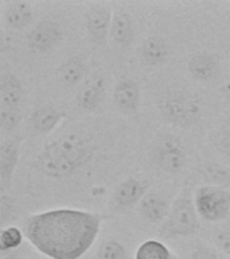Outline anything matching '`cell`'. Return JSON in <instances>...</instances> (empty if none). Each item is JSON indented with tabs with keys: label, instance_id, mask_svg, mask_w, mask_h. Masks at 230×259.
I'll return each mask as SVG.
<instances>
[{
	"label": "cell",
	"instance_id": "cell-10",
	"mask_svg": "<svg viewBox=\"0 0 230 259\" xmlns=\"http://www.w3.org/2000/svg\"><path fill=\"white\" fill-rule=\"evenodd\" d=\"M148 188L147 182L140 181L137 178H128L119 184V186L114 189L113 201L121 209L133 206L143 200V197L148 192Z\"/></svg>",
	"mask_w": 230,
	"mask_h": 259
},
{
	"label": "cell",
	"instance_id": "cell-26",
	"mask_svg": "<svg viewBox=\"0 0 230 259\" xmlns=\"http://www.w3.org/2000/svg\"><path fill=\"white\" fill-rule=\"evenodd\" d=\"M215 244L222 252L230 256V230L218 231L215 234Z\"/></svg>",
	"mask_w": 230,
	"mask_h": 259
},
{
	"label": "cell",
	"instance_id": "cell-9",
	"mask_svg": "<svg viewBox=\"0 0 230 259\" xmlns=\"http://www.w3.org/2000/svg\"><path fill=\"white\" fill-rule=\"evenodd\" d=\"M22 142V138L14 137L3 141L0 146V181L3 189H6L12 181V176L20 157Z\"/></svg>",
	"mask_w": 230,
	"mask_h": 259
},
{
	"label": "cell",
	"instance_id": "cell-14",
	"mask_svg": "<svg viewBox=\"0 0 230 259\" xmlns=\"http://www.w3.org/2000/svg\"><path fill=\"white\" fill-rule=\"evenodd\" d=\"M171 210L168 200L157 192H149L140 201V212L149 223H161L167 220Z\"/></svg>",
	"mask_w": 230,
	"mask_h": 259
},
{
	"label": "cell",
	"instance_id": "cell-21",
	"mask_svg": "<svg viewBox=\"0 0 230 259\" xmlns=\"http://www.w3.org/2000/svg\"><path fill=\"white\" fill-rule=\"evenodd\" d=\"M171 252L161 242L157 240H147L141 243L136 250L135 259H169Z\"/></svg>",
	"mask_w": 230,
	"mask_h": 259
},
{
	"label": "cell",
	"instance_id": "cell-1",
	"mask_svg": "<svg viewBox=\"0 0 230 259\" xmlns=\"http://www.w3.org/2000/svg\"><path fill=\"white\" fill-rule=\"evenodd\" d=\"M100 214L81 209H51L30 214L24 236L50 259H80L98 236Z\"/></svg>",
	"mask_w": 230,
	"mask_h": 259
},
{
	"label": "cell",
	"instance_id": "cell-15",
	"mask_svg": "<svg viewBox=\"0 0 230 259\" xmlns=\"http://www.w3.org/2000/svg\"><path fill=\"white\" fill-rule=\"evenodd\" d=\"M104 78L98 77V78L89 80L78 92L77 104L84 111H93L101 104V101L104 99Z\"/></svg>",
	"mask_w": 230,
	"mask_h": 259
},
{
	"label": "cell",
	"instance_id": "cell-28",
	"mask_svg": "<svg viewBox=\"0 0 230 259\" xmlns=\"http://www.w3.org/2000/svg\"><path fill=\"white\" fill-rule=\"evenodd\" d=\"M190 259H221L219 258V255L217 252H214L213 250H210V248H198L191 254Z\"/></svg>",
	"mask_w": 230,
	"mask_h": 259
},
{
	"label": "cell",
	"instance_id": "cell-24",
	"mask_svg": "<svg viewBox=\"0 0 230 259\" xmlns=\"http://www.w3.org/2000/svg\"><path fill=\"white\" fill-rule=\"evenodd\" d=\"M20 111L16 108H0V125L6 131H11L19 124Z\"/></svg>",
	"mask_w": 230,
	"mask_h": 259
},
{
	"label": "cell",
	"instance_id": "cell-11",
	"mask_svg": "<svg viewBox=\"0 0 230 259\" xmlns=\"http://www.w3.org/2000/svg\"><path fill=\"white\" fill-rule=\"evenodd\" d=\"M189 72L199 81H211L219 74V60L213 53H195L189 60Z\"/></svg>",
	"mask_w": 230,
	"mask_h": 259
},
{
	"label": "cell",
	"instance_id": "cell-27",
	"mask_svg": "<svg viewBox=\"0 0 230 259\" xmlns=\"http://www.w3.org/2000/svg\"><path fill=\"white\" fill-rule=\"evenodd\" d=\"M205 171L206 176H209L213 181H230V173L229 171H225L221 167L209 165L205 167Z\"/></svg>",
	"mask_w": 230,
	"mask_h": 259
},
{
	"label": "cell",
	"instance_id": "cell-8",
	"mask_svg": "<svg viewBox=\"0 0 230 259\" xmlns=\"http://www.w3.org/2000/svg\"><path fill=\"white\" fill-rule=\"evenodd\" d=\"M62 39L58 24L51 20H42L27 35V45L32 52L44 53L55 48Z\"/></svg>",
	"mask_w": 230,
	"mask_h": 259
},
{
	"label": "cell",
	"instance_id": "cell-22",
	"mask_svg": "<svg viewBox=\"0 0 230 259\" xmlns=\"http://www.w3.org/2000/svg\"><path fill=\"white\" fill-rule=\"evenodd\" d=\"M23 242V234L18 227H6L0 232V251L16 250Z\"/></svg>",
	"mask_w": 230,
	"mask_h": 259
},
{
	"label": "cell",
	"instance_id": "cell-18",
	"mask_svg": "<svg viewBox=\"0 0 230 259\" xmlns=\"http://www.w3.org/2000/svg\"><path fill=\"white\" fill-rule=\"evenodd\" d=\"M4 19L10 28H24L32 20V6L27 2H11L6 7Z\"/></svg>",
	"mask_w": 230,
	"mask_h": 259
},
{
	"label": "cell",
	"instance_id": "cell-7",
	"mask_svg": "<svg viewBox=\"0 0 230 259\" xmlns=\"http://www.w3.org/2000/svg\"><path fill=\"white\" fill-rule=\"evenodd\" d=\"M112 19V8L106 4H94L86 11V28L94 44L104 45L108 40Z\"/></svg>",
	"mask_w": 230,
	"mask_h": 259
},
{
	"label": "cell",
	"instance_id": "cell-5",
	"mask_svg": "<svg viewBox=\"0 0 230 259\" xmlns=\"http://www.w3.org/2000/svg\"><path fill=\"white\" fill-rule=\"evenodd\" d=\"M198 216L207 222H221L230 214V193L218 185H202L194 193Z\"/></svg>",
	"mask_w": 230,
	"mask_h": 259
},
{
	"label": "cell",
	"instance_id": "cell-6",
	"mask_svg": "<svg viewBox=\"0 0 230 259\" xmlns=\"http://www.w3.org/2000/svg\"><path fill=\"white\" fill-rule=\"evenodd\" d=\"M151 158L159 169L169 174L179 173L185 169L187 162L183 143L171 135H164L157 139L151 151Z\"/></svg>",
	"mask_w": 230,
	"mask_h": 259
},
{
	"label": "cell",
	"instance_id": "cell-12",
	"mask_svg": "<svg viewBox=\"0 0 230 259\" xmlns=\"http://www.w3.org/2000/svg\"><path fill=\"white\" fill-rule=\"evenodd\" d=\"M135 27L131 16L124 11L113 12L112 24L109 31V39L114 48L123 49L132 44Z\"/></svg>",
	"mask_w": 230,
	"mask_h": 259
},
{
	"label": "cell",
	"instance_id": "cell-4",
	"mask_svg": "<svg viewBox=\"0 0 230 259\" xmlns=\"http://www.w3.org/2000/svg\"><path fill=\"white\" fill-rule=\"evenodd\" d=\"M199 222L190 189H183L171 205L164 231L171 236H190L197 232Z\"/></svg>",
	"mask_w": 230,
	"mask_h": 259
},
{
	"label": "cell",
	"instance_id": "cell-16",
	"mask_svg": "<svg viewBox=\"0 0 230 259\" xmlns=\"http://www.w3.org/2000/svg\"><path fill=\"white\" fill-rule=\"evenodd\" d=\"M23 96V89L20 81L14 74H4L0 81V108H16Z\"/></svg>",
	"mask_w": 230,
	"mask_h": 259
},
{
	"label": "cell",
	"instance_id": "cell-3",
	"mask_svg": "<svg viewBox=\"0 0 230 259\" xmlns=\"http://www.w3.org/2000/svg\"><path fill=\"white\" fill-rule=\"evenodd\" d=\"M160 111L171 124L190 127L201 116V104L195 95L185 89H169L161 97Z\"/></svg>",
	"mask_w": 230,
	"mask_h": 259
},
{
	"label": "cell",
	"instance_id": "cell-19",
	"mask_svg": "<svg viewBox=\"0 0 230 259\" xmlns=\"http://www.w3.org/2000/svg\"><path fill=\"white\" fill-rule=\"evenodd\" d=\"M169 54L168 44L160 36H149L141 46V56L147 64L161 65Z\"/></svg>",
	"mask_w": 230,
	"mask_h": 259
},
{
	"label": "cell",
	"instance_id": "cell-20",
	"mask_svg": "<svg viewBox=\"0 0 230 259\" xmlns=\"http://www.w3.org/2000/svg\"><path fill=\"white\" fill-rule=\"evenodd\" d=\"M85 70H86L85 61L81 57H73L61 65L56 74H58V80L61 81V84L66 87H74L84 77Z\"/></svg>",
	"mask_w": 230,
	"mask_h": 259
},
{
	"label": "cell",
	"instance_id": "cell-2",
	"mask_svg": "<svg viewBox=\"0 0 230 259\" xmlns=\"http://www.w3.org/2000/svg\"><path fill=\"white\" fill-rule=\"evenodd\" d=\"M92 154L89 141L78 134H68L44 147L36 158V167L50 178H64L89 162Z\"/></svg>",
	"mask_w": 230,
	"mask_h": 259
},
{
	"label": "cell",
	"instance_id": "cell-23",
	"mask_svg": "<svg viewBox=\"0 0 230 259\" xmlns=\"http://www.w3.org/2000/svg\"><path fill=\"white\" fill-rule=\"evenodd\" d=\"M127 251L121 243L116 240H109L101 246L98 251V259H125Z\"/></svg>",
	"mask_w": 230,
	"mask_h": 259
},
{
	"label": "cell",
	"instance_id": "cell-25",
	"mask_svg": "<svg viewBox=\"0 0 230 259\" xmlns=\"http://www.w3.org/2000/svg\"><path fill=\"white\" fill-rule=\"evenodd\" d=\"M218 147L221 150V153L223 154V157L230 161V120L221 128Z\"/></svg>",
	"mask_w": 230,
	"mask_h": 259
},
{
	"label": "cell",
	"instance_id": "cell-17",
	"mask_svg": "<svg viewBox=\"0 0 230 259\" xmlns=\"http://www.w3.org/2000/svg\"><path fill=\"white\" fill-rule=\"evenodd\" d=\"M65 119V112L61 109L44 105L40 107L32 115V125L39 134H48L58 127L61 121Z\"/></svg>",
	"mask_w": 230,
	"mask_h": 259
},
{
	"label": "cell",
	"instance_id": "cell-13",
	"mask_svg": "<svg viewBox=\"0 0 230 259\" xmlns=\"http://www.w3.org/2000/svg\"><path fill=\"white\" fill-rule=\"evenodd\" d=\"M113 101L124 112H136L140 105V89L132 80L119 81L113 91Z\"/></svg>",
	"mask_w": 230,
	"mask_h": 259
},
{
	"label": "cell",
	"instance_id": "cell-30",
	"mask_svg": "<svg viewBox=\"0 0 230 259\" xmlns=\"http://www.w3.org/2000/svg\"><path fill=\"white\" fill-rule=\"evenodd\" d=\"M169 259H179V258H178L175 254H171V258H169Z\"/></svg>",
	"mask_w": 230,
	"mask_h": 259
},
{
	"label": "cell",
	"instance_id": "cell-29",
	"mask_svg": "<svg viewBox=\"0 0 230 259\" xmlns=\"http://www.w3.org/2000/svg\"><path fill=\"white\" fill-rule=\"evenodd\" d=\"M0 259H18V251L16 250L0 251Z\"/></svg>",
	"mask_w": 230,
	"mask_h": 259
}]
</instances>
